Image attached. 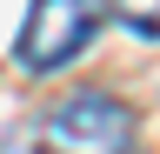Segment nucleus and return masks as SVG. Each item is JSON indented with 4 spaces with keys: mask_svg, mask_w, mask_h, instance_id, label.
I'll list each match as a JSON object with an SVG mask.
<instances>
[{
    "mask_svg": "<svg viewBox=\"0 0 160 154\" xmlns=\"http://www.w3.org/2000/svg\"><path fill=\"white\" fill-rule=\"evenodd\" d=\"M33 154H133V107L120 94L80 87V94L47 107Z\"/></svg>",
    "mask_w": 160,
    "mask_h": 154,
    "instance_id": "obj_1",
    "label": "nucleus"
},
{
    "mask_svg": "<svg viewBox=\"0 0 160 154\" xmlns=\"http://www.w3.org/2000/svg\"><path fill=\"white\" fill-rule=\"evenodd\" d=\"M93 27H100V7H93V0H27L13 61L27 74H60L80 47L93 40Z\"/></svg>",
    "mask_w": 160,
    "mask_h": 154,
    "instance_id": "obj_2",
    "label": "nucleus"
},
{
    "mask_svg": "<svg viewBox=\"0 0 160 154\" xmlns=\"http://www.w3.org/2000/svg\"><path fill=\"white\" fill-rule=\"evenodd\" d=\"M113 7V20L127 27V34H140V40H160V0H107Z\"/></svg>",
    "mask_w": 160,
    "mask_h": 154,
    "instance_id": "obj_3",
    "label": "nucleus"
}]
</instances>
